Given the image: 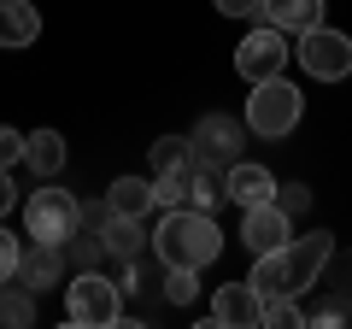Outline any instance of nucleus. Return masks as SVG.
<instances>
[{
	"instance_id": "7ed1b4c3",
	"label": "nucleus",
	"mask_w": 352,
	"mask_h": 329,
	"mask_svg": "<svg viewBox=\"0 0 352 329\" xmlns=\"http://www.w3.org/2000/svg\"><path fill=\"white\" fill-rule=\"evenodd\" d=\"M305 118V94L294 89L288 76H264V83H252L247 94V129L264 141H276V136H294Z\"/></svg>"
},
{
	"instance_id": "aec40b11",
	"label": "nucleus",
	"mask_w": 352,
	"mask_h": 329,
	"mask_svg": "<svg viewBox=\"0 0 352 329\" xmlns=\"http://www.w3.org/2000/svg\"><path fill=\"white\" fill-rule=\"evenodd\" d=\"M182 159H194L188 136H159V141L147 147V164H153V177H159V171H170V164H182Z\"/></svg>"
},
{
	"instance_id": "bb28decb",
	"label": "nucleus",
	"mask_w": 352,
	"mask_h": 329,
	"mask_svg": "<svg viewBox=\"0 0 352 329\" xmlns=\"http://www.w3.org/2000/svg\"><path fill=\"white\" fill-rule=\"evenodd\" d=\"M223 18H258V0H212Z\"/></svg>"
},
{
	"instance_id": "4468645a",
	"label": "nucleus",
	"mask_w": 352,
	"mask_h": 329,
	"mask_svg": "<svg viewBox=\"0 0 352 329\" xmlns=\"http://www.w3.org/2000/svg\"><path fill=\"white\" fill-rule=\"evenodd\" d=\"M100 241H106V259H118V265H129V259H141L153 247V235L141 229V217H106L100 224Z\"/></svg>"
},
{
	"instance_id": "1a4fd4ad",
	"label": "nucleus",
	"mask_w": 352,
	"mask_h": 329,
	"mask_svg": "<svg viewBox=\"0 0 352 329\" xmlns=\"http://www.w3.org/2000/svg\"><path fill=\"white\" fill-rule=\"evenodd\" d=\"M241 141H247V136H241V124H235V118L206 112L200 124H194L188 147H194V159H200V164H223V171H229V164L241 159Z\"/></svg>"
},
{
	"instance_id": "20e7f679",
	"label": "nucleus",
	"mask_w": 352,
	"mask_h": 329,
	"mask_svg": "<svg viewBox=\"0 0 352 329\" xmlns=\"http://www.w3.org/2000/svg\"><path fill=\"white\" fill-rule=\"evenodd\" d=\"M65 323L76 329H112L124 323V288L100 270H76L71 288H65Z\"/></svg>"
},
{
	"instance_id": "0eeeda50",
	"label": "nucleus",
	"mask_w": 352,
	"mask_h": 329,
	"mask_svg": "<svg viewBox=\"0 0 352 329\" xmlns=\"http://www.w3.org/2000/svg\"><path fill=\"white\" fill-rule=\"evenodd\" d=\"M288 59H294L288 36H282V30H270V24L247 30V36H241V47H235V71L247 76V83H264V76H282V65H288Z\"/></svg>"
},
{
	"instance_id": "f257e3e1",
	"label": "nucleus",
	"mask_w": 352,
	"mask_h": 329,
	"mask_svg": "<svg viewBox=\"0 0 352 329\" xmlns=\"http://www.w3.org/2000/svg\"><path fill=\"white\" fill-rule=\"evenodd\" d=\"M329 259H335V235L329 229H311V235H288L276 247V253H258L252 259V288H258V300H270V294H311L317 277L329 270Z\"/></svg>"
},
{
	"instance_id": "9d476101",
	"label": "nucleus",
	"mask_w": 352,
	"mask_h": 329,
	"mask_svg": "<svg viewBox=\"0 0 352 329\" xmlns=\"http://www.w3.org/2000/svg\"><path fill=\"white\" fill-rule=\"evenodd\" d=\"M18 282H24L30 294H47L65 282V247L59 241H30L24 259H18Z\"/></svg>"
},
{
	"instance_id": "a211bd4d",
	"label": "nucleus",
	"mask_w": 352,
	"mask_h": 329,
	"mask_svg": "<svg viewBox=\"0 0 352 329\" xmlns=\"http://www.w3.org/2000/svg\"><path fill=\"white\" fill-rule=\"evenodd\" d=\"M36 312H41V294H30L24 282L18 288H0V323L24 329V323H36Z\"/></svg>"
},
{
	"instance_id": "5701e85b",
	"label": "nucleus",
	"mask_w": 352,
	"mask_h": 329,
	"mask_svg": "<svg viewBox=\"0 0 352 329\" xmlns=\"http://www.w3.org/2000/svg\"><path fill=\"white\" fill-rule=\"evenodd\" d=\"M276 206H282L288 217L311 212V189H305V182H276Z\"/></svg>"
},
{
	"instance_id": "a878e982",
	"label": "nucleus",
	"mask_w": 352,
	"mask_h": 329,
	"mask_svg": "<svg viewBox=\"0 0 352 329\" xmlns=\"http://www.w3.org/2000/svg\"><path fill=\"white\" fill-rule=\"evenodd\" d=\"M346 317H352L346 300H329V306H311V312H305V323H346Z\"/></svg>"
},
{
	"instance_id": "4be33fe9",
	"label": "nucleus",
	"mask_w": 352,
	"mask_h": 329,
	"mask_svg": "<svg viewBox=\"0 0 352 329\" xmlns=\"http://www.w3.org/2000/svg\"><path fill=\"white\" fill-rule=\"evenodd\" d=\"M264 323L294 329V323H305V312H300V300H294V294H270V300H264Z\"/></svg>"
},
{
	"instance_id": "423d86ee",
	"label": "nucleus",
	"mask_w": 352,
	"mask_h": 329,
	"mask_svg": "<svg viewBox=\"0 0 352 329\" xmlns=\"http://www.w3.org/2000/svg\"><path fill=\"white\" fill-rule=\"evenodd\" d=\"M76 224H82V200H76L71 189H59V182H47V189H36L24 200V229H30V241H71L76 235Z\"/></svg>"
},
{
	"instance_id": "dca6fc26",
	"label": "nucleus",
	"mask_w": 352,
	"mask_h": 329,
	"mask_svg": "<svg viewBox=\"0 0 352 329\" xmlns=\"http://www.w3.org/2000/svg\"><path fill=\"white\" fill-rule=\"evenodd\" d=\"M106 206H112L118 217H147L153 206H159V194H153V177H118L112 189H106Z\"/></svg>"
},
{
	"instance_id": "cd10ccee",
	"label": "nucleus",
	"mask_w": 352,
	"mask_h": 329,
	"mask_svg": "<svg viewBox=\"0 0 352 329\" xmlns=\"http://www.w3.org/2000/svg\"><path fill=\"white\" fill-rule=\"evenodd\" d=\"M12 206H18V182H12V177H6V171H0V217L12 212Z\"/></svg>"
},
{
	"instance_id": "2eb2a0df",
	"label": "nucleus",
	"mask_w": 352,
	"mask_h": 329,
	"mask_svg": "<svg viewBox=\"0 0 352 329\" xmlns=\"http://www.w3.org/2000/svg\"><path fill=\"white\" fill-rule=\"evenodd\" d=\"M41 12L30 0H0V47H36Z\"/></svg>"
},
{
	"instance_id": "6ab92c4d",
	"label": "nucleus",
	"mask_w": 352,
	"mask_h": 329,
	"mask_svg": "<svg viewBox=\"0 0 352 329\" xmlns=\"http://www.w3.org/2000/svg\"><path fill=\"white\" fill-rule=\"evenodd\" d=\"M164 300H170V306H194V300H200V270L164 265Z\"/></svg>"
},
{
	"instance_id": "39448f33",
	"label": "nucleus",
	"mask_w": 352,
	"mask_h": 329,
	"mask_svg": "<svg viewBox=\"0 0 352 329\" xmlns=\"http://www.w3.org/2000/svg\"><path fill=\"white\" fill-rule=\"evenodd\" d=\"M294 59H300V71L311 83H340V76H352V36L329 30V24H311L294 41Z\"/></svg>"
},
{
	"instance_id": "393cba45",
	"label": "nucleus",
	"mask_w": 352,
	"mask_h": 329,
	"mask_svg": "<svg viewBox=\"0 0 352 329\" xmlns=\"http://www.w3.org/2000/svg\"><path fill=\"white\" fill-rule=\"evenodd\" d=\"M18 159H24V129H12V124H0V171H12Z\"/></svg>"
},
{
	"instance_id": "f8f14e48",
	"label": "nucleus",
	"mask_w": 352,
	"mask_h": 329,
	"mask_svg": "<svg viewBox=\"0 0 352 329\" xmlns=\"http://www.w3.org/2000/svg\"><path fill=\"white\" fill-rule=\"evenodd\" d=\"M223 189H229V206H258V200H276V177L252 159H235L223 171Z\"/></svg>"
},
{
	"instance_id": "f3484780",
	"label": "nucleus",
	"mask_w": 352,
	"mask_h": 329,
	"mask_svg": "<svg viewBox=\"0 0 352 329\" xmlns=\"http://www.w3.org/2000/svg\"><path fill=\"white\" fill-rule=\"evenodd\" d=\"M24 164L36 171V177H59V171H65V136H59V129H36V136H24Z\"/></svg>"
},
{
	"instance_id": "b1692460",
	"label": "nucleus",
	"mask_w": 352,
	"mask_h": 329,
	"mask_svg": "<svg viewBox=\"0 0 352 329\" xmlns=\"http://www.w3.org/2000/svg\"><path fill=\"white\" fill-rule=\"evenodd\" d=\"M18 259H24V241L0 224V282H12V277H18Z\"/></svg>"
},
{
	"instance_id": "6e6552de",
	"label": "nucleus",
	"mask_w": 352,
	"mask_h": 329,
	"mask_svg": "<svg viewBox=\"0 0 352 329\" xmlns=\"http://www.w3.org/2000/svg\"><path fill=\"white\" fill-rule=\"evenodd\" d=\"M288 235H294V217L282 212L276 200L241 206V247H247L252 259H258V253H276V247H282Z\"/></svg>"
},
{
	"instance_id": "ddd939ff",
	"label": "nucleus",
	"mask_w": 352,
	"mask_h": 329,
	"mask_svg": "<svg viewBox=\"0 0 352 329\" xmlns=\"http://www.w3.org/2000/svg\"><path fill=\"white\" fill-rule=\"evenodd\" d=\"M258 24L282 30V36H300V30L323 24V0H258Z\"/></svg>"
},
{
	"instance_id": "f03ea898",
	"label": "nucleus",
	"mask_w": 352,
	"mask_h": 329,
	"mask_svg": "<svg viewBox=\"0 0 352 329\" xmlns=\"http://www.w3.org/2000/svg\"><path fill=\"white\" fill-rule=\"evenodd\" d=\"M223 253V229L212 224V212H194V206H164L159 229H153V259L159 265H188L206 270Z\"/></svg>"
},
{
	"instance_id": "c85d7f7f",
	"label": "nucleus",
	"mask_w": 352,
	"mask_h": 329,
	"mask_svg": "<svg viewBox=\"0 0 352 329\" xmlns=\"http://www.w3.org/2000/svg\"><path fill=\"white\" fill-rule=\"evenodd\" d=\"M340 294H346V300H352V253L340 259Z\"/></svg>"
},
{
	"instance_id": "412c9836",
	"label": "nucleus",
	"mask_w": 352,
	"mask_h": 329,
	"mask_svg": "<svg viewBox=\"0 0 352 329\" xmlns=\"http://www.w3.org/2000/svg\"><path fill=\"white\" fill-rule=\"evenodd\" d=\"M65 253L76 259V270H100V259H106V241H100V229H88V235L76 229V235L65 241Z\"/></svg>"
},
{
	"instance_id": "9b49d317",
	"label": "nucleus",
	"mask_w": 352,
	"mask_h": 329,
	"mask_svg": "<svg viewBox=\"0 0 352 329\" xmlns=\"http://www.w3.org/2000/svg\"><path fill=\"white\" fill-rule=\"evenodd\" d=\"M212 317L229 323V329H252V323H264V300H258L252 282H223L212 294Z\"/></svg>"
}]
</instances>
